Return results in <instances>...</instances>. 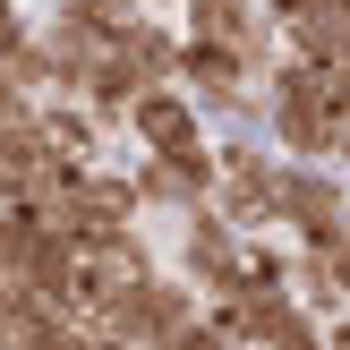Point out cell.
<instances>
[{
  "mask_svg": "<svg viewBox=\"0 0 350 350\" xmlns=\"http://www.w3.org/2000/svg\"><path fill=\"white\" fill-rule=\"evenodd\" d=\"M265 137L282 154H308V163H334L342 154V111L325 103V68L317 60L282 51L265 68Z\"/></svg>",
  "mask_w": 350,
  "mask_h": 350,
  "instance_id": "1",
  "label": "cell"
},
{
  "mask_svg": "<svg viewBox=\"0 0 350 350\" xmlns=\"http://www.w3.org/2000/svg\"><path fill=\"white\" fill-rule=\"evenodd\" d=\"M85 163H94V154H68L60 137H51L43 111H9V120H0V205H43V197H60Z\"/></svg>",
  "mask_w": 350,
  "mask_h": 350,
  "instance_id": "2",
  "label": "cell"
},
{
  "mask_svg": "<svg viewBox=\"0 0 350 350\" xmlns=\"http://www.w3.org/2000/svg\"><path fill=\"white\" fill-rule=\"evenodd\" d=\"M137 197L163 205V214H197V205H214L222 188V154L214 137H188V146H137Z\"/></svg>",
  "mask_w": 350,
  "mask_h": 350,
  "instance_id": "3",
  "label": "cell"
},
{
  "mask_svg": "<svg viewBox=\"0 0 350 350\" xmlns=\"http://www.w3.org/2000/svg\"><path fill=\"white\" fill-rule=\"evenodd\" d=\"M197 299H205V291L188 282V273H180V282H171V273H146V282L129 291V308L111 317L103 342H214Z\"/></svg>",
  "mask_w": 350,
  "mask_h": 350,
  "instance_id": "4",
  "label": "cell"
},
{
  "mask_svg": "<svg viewBox=\"0 0 350 350\" xmlns=\"http://www.w3.org/2000/svg\"><path fill=\"white\" fill-rule=\"evenodd\" d=\"M282 231L299 248H334L350 231V197H342V163H308L291 154L282 163Z\"/></svg>",
  "mask_w": 350,
  "mask_h": 350,
  "instance_id": "5",
  "label": "cell"
},
{
  "mask_svg": "<svg viewBox=\"0 0 350 350\" xmlns=\"http://www.w3.org/2000/svg\"><path fill=\"white\" fill-rule=\"evenodd\" d=\"M180 273L205 291V299H231L239 282H248V231H239L222 205H197V214H180Z\"/></svg>",
  "mask_w": 350,
  "mask_h": 350,
  "instance_id": "6",
  "label": "cell"
},
{
  "mask_svg": "<svg viewBox=\"0 0 350 350\" xmlns=\"http://www.w3.org/2000/svg\"><path fill=\"white\" fill-rule=\"evenodd\" d=\"M222 188H214V205L239 222V231H256V222H282V163L291 154H265V146H248V137H222Z\"/></svg>",
  "mask_w": 350,
  "mask_h": 350,
  "instance_id": "7",
  "label": "cell"
},
{
  "mask_svg": "<svg viewBox=\"0 0 350 350\" xmlns=\"http://www.w3.org/2000/svg\"><path fill=\"white\" fill-rule=\"evenodd\" d=\"M256 77H265V68H256L239 43H222V34H188V51H180V85L205 103V120H239L256 103L248 94Z\"/></svg>",
  "mask_w": 350,
  "mask_h": 350,
  "instance_id": "8",
  "label": "cell"
},
{
  "mask_svg": "<svg viewBox=\"0 0 350 350\" xmlns=\"http://www.w3.org/2000/svg\"><path fill=\"white\" fill-rule=\"evenodd\" d=\"M265 17L299 60H350V0H265Z\"/></svg>",
  "mask_w": 350,
  "mask_h": 350,
  "instance_id": "9",
  "label": "cell"
},
{
  "mask_svg": "<svg viewBox=\"0 0 350 350\" xmlns=\"http://www.w3.org/2000/svg\"><path fill=\"white\" fill-rule=\"evenodd\" d=\"M129 137L137 146H188V137H205V103L180 77H154L129 94Z\"/></svg>",
  "mask_w": 350,
  "mask_h": 350,
  "instance_id": "10",
  "label": "cell"
},
{
  "mask_svg": "<svg viewBox=\"0 0 350 350\" xmlns=\"http://www.w3.org/2000/svg\"><path fill=\"white\" fill-rule=\"evenodd\" d=\"M26 43H34V26H26V17L9 9V0H0V60H17V51H26Z\"/></svg>",
  "mask_w": 350,
  "mask_h": 350,
  "instance_id": "11",
  "label": "cell"
},
{
  "mask_svg": "<svg viewBox=\"0 0 350 350\" xmlns=\"http://www.w3.org/2000/svg\"><path fill=\"white\" fill-rule=\"evenodd\" d=\"M9 111H34V94H26V77L0 60V120H9Z\"/></svg>",
  "mask_w": 350,
  "mask_h": 350,
  "instance_id": "12",
  "label": "cell"
},
{
  "mask_svg": "<svg viewBox=\"0 0 350 350\" xmlns=\"http://www.w3.org/2000/svg\"><path fill=\"white\" fill-rule=\"evenodd\" d=\"M334 163H342V171H350V137H342V154H334Z\"/></svg>",
  "mask_w": 350,
  "mask_h": 350,
  "instance_id": "13",
  "label": "cell"
},
{
  "mask_svg": "<svg viewBox=\"0 0 350 350\" xmlns=\"http://www.w3.org/2000/svg\"><path fill=\"white\" fill-rule=\"evenodd\" d=\"M163 9H180V0H163Z\"/></svg>",
  "mask_w": 350,
  "mask_h": 350,
  "instance_id": "14",
  "label": "cell"
}]
</instances>
